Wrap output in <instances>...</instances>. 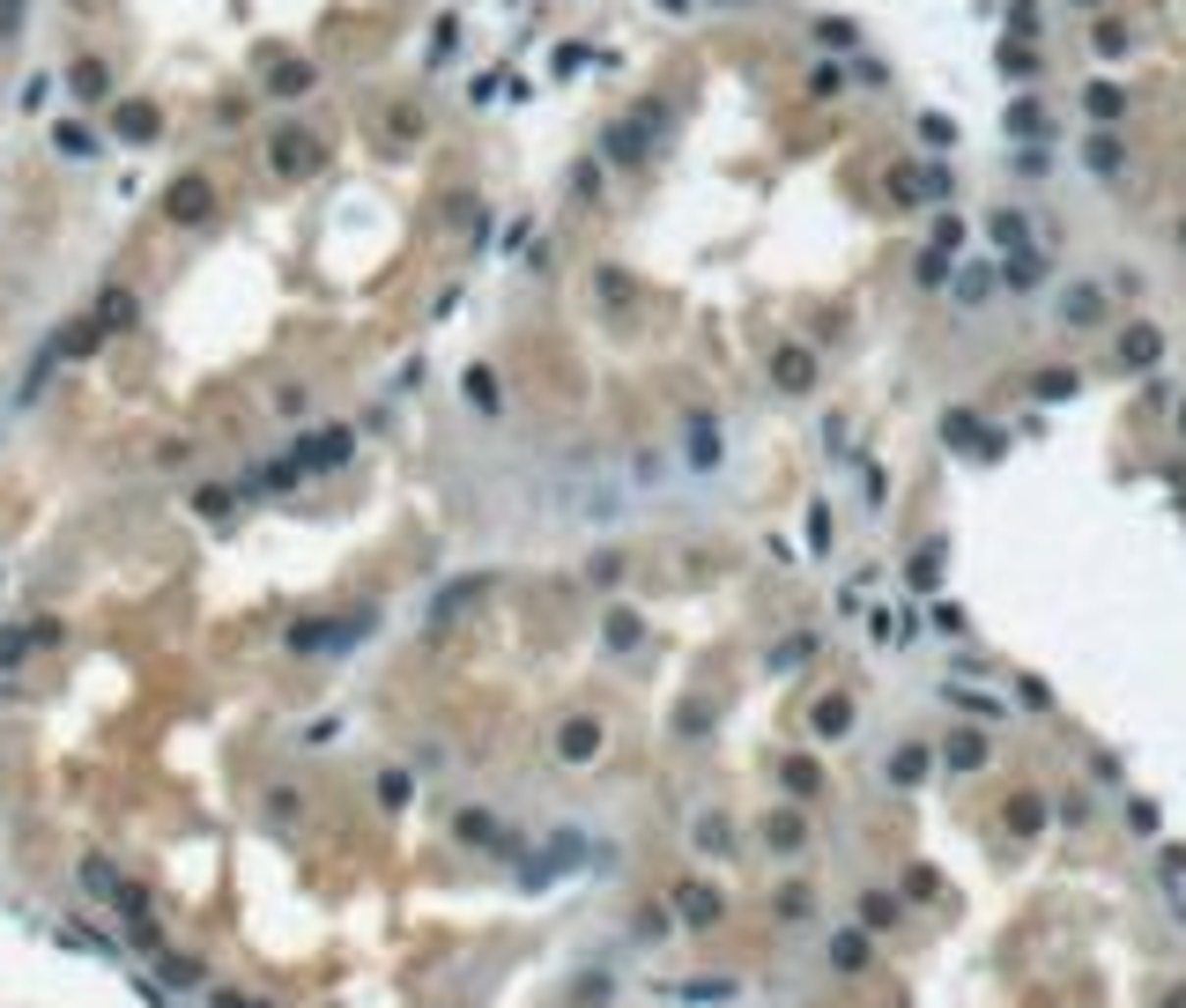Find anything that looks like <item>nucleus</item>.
Wrapping results in <instances>:
<instances>
[{
    "mask_svg": "<svg viewBox=\"0 0 1186 1008\" xmlns=\"http://www.w3.org/2000/svg\"><path fill=\"white\" fill-rule=\"evenodd\" d=\"M1083 112H1090V119H1098V126H1112V119H1119V112H1127V97H1119V89H1112V82H1090V89H1083Z\"/></svg>",
    "mask_w": 1186,
    "mask_h": 1008,
    "instance_id": "obj_6",
    "label": "nucleus"
},
{
    "mask_svg": "<svg viewBox=\"0 0 1186 1008\" xmlns=\"http://www.w3.org/2000/svg\"><path fill=\"white\" fill-rule=\"evenodd\" d=\"M838 82H846V75H838V68H831V60H816V68H808V89H816V97H831V89H838Z\"/></svg>",
    "mask_w": 1186,
    "mask_h": 1008,
    "instance_id": "obj_15",
    "label": "nucleus"
},
{
    "mask_svg": "<svg viewBox=\"0 0 1186 1008\" xmlns=\"http://www.w3.org/2000/svg\"><path fill=\"white\" fill-rule=\"evenodd\" d=\"M808 378H816V364H808L801 349H786L779 356V386H808Z\"/></svg>",
    "mask_w": 1186,
    "mask_h": 1008,
    "instance_id": "obj_14",
    "label": "nucleus"
},
{
    "mask_svg": "<svg viewBox=\"0 0 1186 1008\" xmlns=\"http://www.w3.org/2000/svg\"><path fill=\"white\" fill-rule=\"evenodd\" d=\"M1038 30H1046V23H1038V8H1031V0H1008V37L1038 45Z\"/></svg>",
    "mask_w": 1186,
    "mask_h": 1008,
    "instance_id": "obj_11",
    "label": "nucleus"
},
{
    "mask_svg": "<svg viewBox=\"0 0 1186 1008\" xmlns=\"http://www.w3.org/2000/svg\"><path fill=\"white\" fill-rule=\"evenodd\" d=\"M112 134L119 141H156L164 126H156V104H119L112 112Z\"/></svg>",
    "mask_w": 1186,
    "mask_h": 1008,
    "instance_id": "obj_2",
    "label": "nucleus"
},
{
    "mask_svg": "<svg viewBox=\"0 0 1186 1008\" xmlns=\"http://www.w3.org/2000/svg\"><path fill=\"white\" fill-rule=\"evenodd\" d=\"M208 208H216L208 178H179V193H171V216H179V223H193V216H208Z\"/></svg>",
    "mask_w": 1186,
    "mask_h": 1008,
    "instance_id": "obj_4",
    "label": "nucleus"
},
{
    "mask_svg": "<svg viewBox=\"0 0 1186 1008\" xmlns=\"http://www.w3.org/2000/svg\"><path fill=\"white\" fill-rule=\"evenodd\" d=\"M919 141L950 149V141H956V119H950V112H919Z\"/></svg>",
    "mask_w": 1186,
    "mask_h": 1008,
    "instance_id": "obj_13",
    "label": "nucleus"
},
{
    "mask_svg": "<svg viewBox=\"0 0 1186 1008\" xmlns=\"http://www.w3.org/2000/svg\"><path fill=\"white\" fill-rule=\"evenodd\" d=\"M297 156H304V134H283V141H275V164H283V171L297 164Z\"/></svg>",
    "mask_w": 1186,
    "mask_h": 1008,
    "instance_id": "obj_18",
    "label": "nucleus"
},
{
    "mask_svg": "<svg viewBox=\"0 0 1186 1008\" xmlns=\"http://www.w3.org/2000/svg\"><path fill=\"white\" fill-rule=\"evenodd\" d=\"M1090 45L1105 52V60H1119V52H1127V23L1119 16H1090Z\"/></svg>",
    "mask_w": 1186,
    "mask_h": 1008,
    "instance_id": "obj_7",
    "label": "nucleus"
},
{
    "mask_svg": "<svg viewBox=\"0 0 1186 1008\" xmlns=\"http://www.w3.org/2000/svg\"><path fill=\"white\" fill-rule=\"evenodd\" d=\"M1098 312H1105V297H1098L1090 282H1075V289H1068V327H1090Z\"/></svg>",
    "mask_w": 1186,
    "mask_h": 1008,
    "instance_id": "obj_10",
    "label": "nucleus"
},
{
    "mask_svg": "<svg viewBox=\"0 0 1186 1008\" xmlns=\"http://www.w3.org/2000/svg\"><path fill=\"white\" fill-rule=\"evenodd\" d=\"M950 193H956V178L935 164V171H927V201H950Z\"/></svg>",
    "mask_w": 1186,
    "mask_h": 1008,
    "instance_id": "obj_17",
    "label": "nucleus"
},
{
    "mask_svg": "<svg viewBox=\"0 0 1186 1008\" xmlns=\"http://www.w3.org/2000/svg\"><path fill=\"white\" fill-rule=\"evenodd\" d=\"M1157 349H1164V334H1157V327H1127V334H1119V364H1127V371H1142Z\"/></svg>",
    "mask_w": 1186,
    "mask_h": 1008,
    "instance_id": "obj_5",
    "label": "nucleus"
},
{
    "mask_svg": "<svg viewBox=\"0 0 1186 1008\" xmlns=\"http://www.w3.org/2000/svg\"><path fill=\"white\" fill-rule=\"evenodd\" d=\"M75 89H82V97H97V89H104V68H97V60H82V68H75Z\"/></svg>",
    "mask_w": 1186,
    "mask_h": 1008,
    "instance_id": "obj_16",
    "label": "nucleus"
},
{
    "mask_svg": "<svg viewBox=\"0 0 1186 1008\" xmlns=\"http://www.w3.org/2000/svg\"><path fill=\"white\" fill-rule=\"evenodd\" d=\"M1008 134H1016V141H1038V134H1053V119H1046V104H1031V97H1016V104H1008Z\"/></svg>",
    "mask_w": 1186,
    "mask_h": 1008,
    "instance_id": "obj_3",
    "label": "nucleus"
},
{
    "mask_svg": "<svg viewBox=\"0 0 1186 1008\" xmlns=\"http://www.w3.org/2000/svg\"><path fill=\"white\" fill-rule=\"evenodd\" d=\"M890 201H898V208H912V201H927V171H912V164H898V171H890Z\"/></svg>",
    "mask_w": 1186,
    "mask_h": 1008,
    "instance_id": "obj_8",
    "label": "nucleus"
},
{
    "mask_svg": "<svg viewBox=\"0 0 1186 1008\" xmlns=\"http://www.w3.org/2000/svg\"><path fill=\"white\" fill-rule=\"evenodd\" d=\"M1075 8H1083V16H1105V0H1075Z\"/></svg>",
    "mask_w": 1186,
    "mask_h": 1008,
    "instance_id": "obj_19",
    "label": "nucleus"
},
{
    "mask_svg": "<svg viewBox=\"0 0 1186 1008\" xmlns=\"http://www.w3.org/2000/svg\"><path fill=\"white\" fill-rule=\"evenodd\" d=\"M1002 75L1008 82H1038V75H1046V52L1023 45V37H1002Z\"/></svg>",
    "mask_w": 1186,
    "mask_h": 1008,
    "instance_id": "obj_1",
    "label": "nucleus"
},
{
    "mask_svg": "<svg viewBox=\"0 0 1186 1008\" xmlns=\"http://www.w3.org/2000/svg\"><path fill=\"white\" fill-rule=\"evenodd\" d=\"M1083 156H1090V171H1098V178H1112V171H1119V141H1112V134H1090Z\"/></svg>",
    "mask_w": 1186,
    "mask_h": 1008,
    "instance_id": "obj_12",
    "label": "nucleus"
},
{
    "mask_svg": "<svg viewBox=\"0 0 1186 1008\" xmlns=\"http://www.w3.org/2000/svg\"><path fill=\"white\" fill-rule=\"evenodd\" d=\"M986 237H994L1002 252H1023V216H1008V208H994V216H986Z\"/></svg>",
    "mask_w": 1186,
    "mask_h": 1008,
    "instance_id": "obj_9",
    "label": "nucleus"
}]
</instances>
